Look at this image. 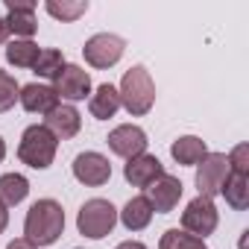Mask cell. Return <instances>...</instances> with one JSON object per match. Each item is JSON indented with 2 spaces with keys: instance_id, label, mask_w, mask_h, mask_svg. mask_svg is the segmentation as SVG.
Masks as SVG:
<instances>
[{
  "instance_id": "obj_26",
  "label": "cell",
  "mask_w": 249,
  "mask_h": 249,
  "mask_svg": "<svg viewBox=\"0 0 249 249\" xmlns=\"http://www.w3.org/2000/svg\"><path fill=\"white\" fill-rule=\"evenodd\" d=\"M226 159H229V170H231V173L249 176V144H237Z\"/></svg>"
},
{
  "instance_id": "obj_23",
  "label": "cell",
  "mask_w": 249,
  "mask_h": 249,
  "mask_svg": "<svg viewBox=\"0 0 249 249\" xmlns=\"http://www.w3.org/2000/svg\"><path fill=\"white\" fill-rule=\"evenodd\" d=\"M159 249H208V243L202 237L182 231V229H167L159 240Z\"/></svg>"
},
{
  "instance_id": "obj_7",
  "label": "cell",
  "mask_w": 249,
  "mask_h": 249,
  "mask_svg": "<svg viewBox=\"0 0 249 249\" xmlns=\"http://www.w3.org/2000/svg\"><path fill=\"white\" fill-rule=\"evenodd\" d=\"M229 173H231V170H229L226 153H208V156L196 164V188H199V196L214 199V196L223 191Z\"/></svg>"
},
{
  "instance_id": "obj_17",
  "label": "cell",
  "mask_w": 249,
  "mask_h": 249,
  "mask_svg": "<svg viewBox=\"0 0 249 249\" xmlns=\"http://www.w3.org/2000/svg\"><path fill=\"white\" fill-rule=\"evenodd\" d=\"M153 205H150V199L147 196H132L126 205H123V211L117 214V220L126 226L129 231H141V229H147L150 223H153Z\"/></svg>"
},
{
  "instance_id": "obj_6",
  "label": "cell",
  "mask_w": 249,
  "mask_h": 249,
  "mask_svg": "<svg viewBox=\"0 0 249 249\" xmlns=\"http://www.w3.org/2000/svg\"><path fill=\"white\" fill-rule=\"evenodd\" d=\"M123 50H126V41H123L120 36H114V33H97V36H91V38L82 44L85 62H88L91 68H100V71L117 65V62L123 59Z\"/></svg>"
},
{
  "instance_id": "obj_13",
  "label": "cell",
  "mask_w": 249,
  "mask_h": 249,
  "mask_svg": "<svg viewBox=\"0 0 249 249\" xmlns=\"http://www.w3.org/2000/svg\"><path fill=\"white\" fill-rule=\"evenodd\" d=\"M44 126H47L59 141H68V138L79 135V129H82V114L76 111V106L59 103L50 114H44Z\"/></svg>"
},
{
  "instance_id": "obj_3",
  "label": "cell",
  "mask_w": 249,
  "mask_h": 249,
  "mask_svg": "<svg viewBox=\"0 0 249 249\" xmlns=\"http://www.w3.org/2000/svg\"><path fill=\"white\" fill-rule=\"evenodd\" d=\"M59 150V138L44 126V123H33V126L24 129L21 144H18V159L33 167V170H47L56 159Z\"/></svg>"
},
{
  "instance_id": "obj_19",
  "label": "cell",
  "mask_w": 249,
  "mask_h": 249,
  "mask_svg": "<svg viewBox=\"0 0 249 249\" xmlns=\"http://www.w3.org/2000/svg\"><path fill=\"white\" fill-rule=\"evenodd\" d=\"M27 196H30L27 176H21V173H3V176H0V202H3L6 208L21 205Z\"/></svg>"
},
{
  "instance_id": "obj_22",
  "label": "cell",
  "mask_w": 249,
  "mask_h": 249,
  "mask_svg": "<svg viewBox=\"0 0 249 249\" xmlns=\"http://www.w3.org/2000/svg\"><path fill=\"white\" fill-rule=\"evenodd\" d=\"M65 65H68V62H65L62 50L47 47V50H41V53H38V59H36V65H33V73H36V76H41V79H56V73H59Z\"/></svg>"
},
{
  "instance_id": "obj_25",
  "label": "cell",
  "mask_w": 249,
  "mask_h": 249,
  "mask_svg": "<svg viewBox=\"0 0 249 249\" xmlns=\"http://www.w3.org/2000/svg\"><path fill=\"white\" fill-rule=\"evenodd\" d=\"M18 94H21V85H18V79H15L9 71H0V114H3V111H9V108L15 106Z\"/></svg>"
},
{
  "instance_id": "obj_16",
  "label": "cell",
  "mask_w": 249,
  "mask_h": 249,
  "mask_svg": "<svg viewBox=\"0 0 249 249\" xmlns=\"http://www.w3.org/2000/svg\"><path fill=\"white\" fill-rule=\"evenodd\" d=\"M88 111H91V117H97V120L114 117V114L120 111V94H117V88H114L111 82L97 85V88L91 91V97H88Z\"/></svg>"
},
{
  "instance_id": "obj_8",
  "label": "cell",
  "mask_w": 249,
  "mask_h": 249,
  "mask_svg": "<svg viewBox=\"0 0 249 249\" xmlns=\"http://www.w3.org/2000/svg\"><path fill=\"white\" fill-rule=\"evenodd\" d=\"M53 88H56L59 100H68V103L73 106V103L91 97V73H88L85 68H79V65H65V68L56 73Z\"/></svg>"
},
{
  "instance_id": "obj_32",
  "label": "cell",
  "mask_w": 249,
  "mask_h": 249,
  "mask_svg": "<svg viewBox=\"0 0 249 249\" xmlns=\"http://www.w3.org/2000/svg\"><path fill=\"white\" fill-rule=\"evenodd\" d=\"M76 249H82V246H76Z\"/></svg>"
},
{
  "instance_id": "obj_12",
  "label": "cell",
  "mask_w": 249,
  "mask_h": 249,
  "mask_svg": "<svg viewBox=\"0 0 249 249\" xmlns=\"http://www.w3.org/2000/svg\"><path fill=\"white\" fill-rule=\"evenodd\" d=\"M6 27L15 33V38H33L38 30L36 21V3L33 0H6Z\"/></svg>"
},
{
  "instance_id": "obj_10",
  "label": "cell",
  "mask_w": 249,
  "mask_h": 249,
  "mask_svg": "<svg viewBox=\"0 0 249 249\" xmlns=\"http://www.w3.org/2000/svg\"><path fill=\"white\" fill-rule=\"evenodd\" d=\"M73 179L88 185V188H100L111 179V164L103 153H94V150L79 153L73 159Z\"/></svg>"
},
{
  "instance_id": "obj_18",
  "label": "cell",
  "mask_w": 249,
  "mask_h": 249,
  "mask_svg": "<svg viewBox=\"0 0 249 249\" xmlns=\"http://www.w3.org/2000/svg\"><path fill=\"white\" fill-rule=\"evenodd\" d=\"M170 156H173V161H179V164H185V167H196V164L208 156V147H205V141L196 138V135H182V138L173 141Z\"/></svg>"
},
{
  "instance_id": "obj_4",
  "label": "cell",
  "mask_w": 249,
  "mask_h": 249,
  "mask_svg": "<svg viewBox=\"0 0 249 249\" xmlns=\"http://www.w3.org/2000/svg\"><path fill=\"white\" fill-rule=\"evenodd\" d=\"M114 226H117V208H114L108 199L94 196V199L82 202V208H79V214H76V229H79V234H85V237H91V240H100V237L111 234Z\"/></svg>"
},
{
  "instance_id": "obj_5",
  "label": "cell",
  "mask_w": 249,
  "mask_h": 249,
  "mask_svg": "<svg viewBox=\"0 0 249 249\" xmlns=\"http://www.w3.org/2000/svg\"><path fill=\"white\" fill-rule=\"evenodd\" d=\"M217 223H220V211H217L214 199H208V196H194L182 211V231H188L194 237L205 240L208 234H214Z\"/></svg>"
},
{
  "instance_id": "obj_27",
  "label": "cell",
  "mask_w": 249,
  "mask_h": 249,
  "mask_svg": "<svg viewBox=\"0 0 249 249\" xmlns=\"http://www.w3.org/2000/svg\"><path fill=\"white\" fill-rule=\"evenodd\" d=\"M6 249H38V246H36V243H30L27 237H15V240L6 246Z\"/></svg>"
},
{
  "instance_id": "obj_15",
  "label": "cell",
  "mask_w": 249,
  "mask_h": 249,
  "mask_svg": "<svg viewBox=\"0 0 249 249\" xmlns=\"http://www.w3.org/2000/svg\"><path fill=\"white\" fill-rule=\"evenodd\" d=\"M18 103H21L30 114H50L62 100H59V94H56V88H53V85L30 82V85H21Z\"/></svg>"
},
{
  "instance_id": "obj_24",
  "label": "cell",
  "mask_w": 249,
  "mask_h": 249,
  "mask_svg": "<svg viewBox=\"0 0 249 249\" xmlns=\"http://www.w3.org/2000/svg\"><path fill=\"white\" fill-rule=\"evenodd\" d=\"M44 9L56 21H76V18H82L88 12V0H73V3H68V0H62V3L50 0V3H44Z\"/></svg>"
},
{
  "instance_id": "obj_2",
  "label": "cell",
  "mask_w": 249,
  "mask_h": 249,
  "mask_svg": "<svg viewBox=\"0 0 249 249\" xmlns=\"http://www.w3.org/2000/svg\"><path fill=\"white\" fill-rule=\"evenodd\" d=\"M117 94H120V106L132 117H144L156 103V82H153V76L144 65H135L123 73Z\"/></svg>"
},
{
  "instance_id": "obj_14",
  "label": "cell",
  "mask_w": 249,
  "mask_h": 249,
  "mask_svg": "<svg viewBox=\"0 0 249 249\" xmlns=\"http://www.w3.org/2000/svg\"><path fill=\"white\" fill-rule=\"evenodd\" d=\"M123 176H126V182H129L132 188H150L159 176H164V164H161L156 156L141 153V156H135V159L126 161Z\"/></svg>"
},
{
  "instance_id": "obj_30",
  "label": "cell",
  "mask_w": 249,
  "mask_h": 249,
  "mask_svg": "<svg viewBox=\"0 0 249 249\" xmlns=\"http://www.w3.org/2000/svg\"><path fill=\"white\" fill-rule=\"evenodd\" d=\"M6 38H9V27H6V21H3V18H0V44H3Z\"/></svg>"
},
{
  "instance_id": "obj_9",
  "label": "cell",
  "mask_w": 249,
  "mask_h": 249,
  "mask_svg": "<svg viewBox=\"0 0 249 249\" xmlns=\"http://www.w3.org/2000/svg\"><path fill=\"white\" fill-rule=\"evenodd\" d=\"M106 144H108V150L114 153V156H120V159H135V156H141V153H147V132L141 129V126H135V123H123V126H114L111 132H108V138H106Z\"/></svg>"
},
{
  "instance_id": "obj_11",
  "label": "cell",
  "mask_w": 249,
  "mask_h": 249,
  "mask_svg": "<svg viewBox=\"0 0 249 249\" xmlns=\"http://www.w3.org/2000/svg\"><path fill=\"white\" fill-rule=\"evenodd\" d=\"M182 191H185V185H182L176 176L164 173V176H159V179L147 188V199H150L153 211H159V214H170V211L179 205Z\"/></svg>"
},
{
  "instance_id": "obj_31",
  "label": "cell",
  "mask_w": 249,
  "mask_h": 249,
  "mask_svg": "<svg viewBox=\"0 0 249 249\" xmlns=\"http://www.w3.org/2000/svg\"><path fill=\"white\" fill-rule=\"evenodd\" d=\"M3 159H6V141L0 138V161H3Z\"/></svg>"
},
{
  "instance_id": "obj_28",
  "label": "cell",
  "mask_w": 249,
  "mask_h": 249,
  "mask_svg": "<svg viewBox=\"0 0 249 249\" xmlns=\"http://www.w3.org/2000/svg\"><path fill=\"white\" fill-rule=\"evenodd\" d=\"M6 226H9V208H6L3 202H0V234L6 231Z\"/></svg>"
},
{
  "instance_id": "obj_21",
  "label": "cell",
  "mask_w": 249,
  "mask_h": 249,
  "mask_svg": "<svg viewBox=\"0 0 249 249\" xmlns=\"http://www.w3.org/2000/svg\"><path fill=\"white\" fill-rule=\"evenodd\" d=\"M38 44L33 41V38H15V41H9V47H6V62L12 65V68H33L36 65V59H38Z\"/></svg>"
},
{
  "instance_id": "obj_20",
  "label": "cell",
  "mask_w": 249,
  "mask_h": 249,
  "mask_svg": "<svg viewBox=\"0 0 249 249\" xmlns=\"http://www.w3.org/2000/svg\"><path fill=\"white\" fill-rule=\"evenodd\" d=\"M226 202L234 208V211H246L249 208V176H240V173H229L223 191Z\"/></svg>"
},
{
  "instance_id": "obj_1",
  "label": "cell",
  "mask_w": 249,
  "mask_h": 249,
  "mask_svg": "<svg viewBox=\"0 0 249 249\" xmlns=\"http://www.w3.org/2000/svg\"><path fill=\"white\" fill-rule=\"evenodd\" d=\"M65 231V211L56 199H38L30 205L27 217H24V237L30 243L41 246H53Z\"/></svg>"
},
{
  "instance_id": "obj_29",
  "label": "cell",
  "mask_w": 249,
  "mask_h": 249,
  "mask_svg": "<svg viewBox=\"0 0 249 249\" xmlns=\"http://www.w3.org/2000/svg\"><path fill=\"white\" fill-rule=\"evenodd\" d=\"M114 249H147L141 240H123V243H117Z\"/></svg>"
}]
</instances>
